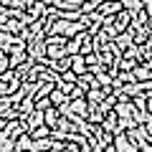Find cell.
Returning <instances> with one entry per match:
<instances>
[{"instance_id":"1","label":"cell","mask_w":152,"mask_h":152,"mask_svg":"<svg viewBox=\"0 0 152 152\" xmlns=\"http://www.w3.org/2000/svg\"><path fill=\"white\" fill-rule=\"evenodd\" d=\"M0 127H3V140H18V137H23L28 132V124L20 119L15 122H0Z\"/></svg>"},{"instance_id":"2","label":"cell","mask_w":152,"mask_h":152,"mask_svg":"<svg viewBox=\"0 0 152 152\" xmlns=\"http://www.w3.org/2000/svg\"><path fill=\"white\" fill-rule=\"evenodd\" d=\"M114 112H117V117H119V119H132V117H134V112H137V107H134V102H132V99H127L124 94H122V99L117 102Z\"/></svg>"},{"instance_id":"3","label":"cell","mask_w":152,"mask_h":152,"mask_svg":"<svg viewBox=\"0 0 152 152\" xmlns=\"http://www.w3.org/2000/svg\"><path fill=\"white\" fill-rule=\"evenodd\" d=\"M122 10H124L122 0H117V3H102V5H99V13H102L104 18H117Z\"/></svg>"},{"instance_id":"4","label":"cell","mask_w":152,"mask_h":152,"mask_svg":"<svg viewBox=\"0 0 152 152\" xmlns=\"http://www.w3.org/2000/svg\"><path fill=\"white\" fill-rule=\"evenodd\" d=\"M114 43H117V48H119V51H127V48H129V46H134V26H132L129 31L119 33Z\"/></svg>"},{"instance_id":"5","label":"cell","mask_w":152,"mask_h":152,"mask_svg":"<svg viewBox=\"0 0 152 152\" xmlns=\"http://www.w3.org/2000/svg\"><path fill=\"white\" fill-rule=\"evenodd\" d=\"M114 28H117V33H124V31H129L132 28V15L127 10H122L119 15L114 18Z\"/></svg>"},{"instance_id":"6","label":"cell","mask_w":152,"mask_h":152,"mask_svg":"<svg viewBox=\"0 0 152 152\" xmlns=\"http://www.w3.org/2000/svg\"><path fill=\"white\" fill-rule=\"evenodd\" d=\"M132 74H134V81H140V84L142 81H152V66L147 64V61H145V64H140Z\"/></svg>"},{"instance_id":"7","label":"cell","mask_w":152,"mask_h":152,"mask_svg":"<svg viewBox=\"0 0 152 152\" xmlns=\"http://www.w3.org/2000/svg\"><path fill=\"white\" fill-rule=\"evenodd\" d=\"M122 5H124V10L129 13L132 20H134V18L145 10V0H122Z\"/></svg>"},{"instance_id":"8","label":"cell","mask_w":152,"mask_h":152,"mask_svg":"<svg viewBox=\"0 0 152 152\" xmlns=\"http://www.w3.org/2000/svg\"><path fill=\"white\" fill-rule=\"evenodd\" d=\"M26 124H28V132L38 129V127H43V124H46V112H38V109H36V112L31 114V119H28Z\"/></svg>"},{"instance_id":"9","label":"cell","mask_w":152,"mask_h":152,"mask_svg":"<svg viewBox=\"0 0 152 152\" xmlns=\"http://www.w3.org/2000/svg\"><path fill=\"white\" fill-rule=\"evenodd\" d=\"M104 132H112V134H117V127H119V117H117V112H114V109H112V112H109L107 114V119H104Z\"/></svg>"},{"instance_id":"10","label":"cell","mask_w":152,"mask_h":152,"mask_svg":"<svg viewBox=\"0 0 152 152\" xmlns=\"http://www.w3.org/2000/svg\"><path fill=\"white\" fill-rule=\"evenodd\" d=\"M58 122H61V112H58V107L46 109V124H48L51 129H56V127H58Z\"/></svg>"},{"instance_id":"11","label":"cell","mask_w":152,"mask_h":152,"mask_svg":"<svg viewBox=\"0 0 152 152\" xmlns=\"http://www.w3.org/2000/svg\"><path fill=\"white\" fill-rule=\"evenodd\" d=\"M51 102H53V107H64V104L71 102V96L66 91H61V89H53L51 91Z\"/></svg>"},{"instance_id":"12","label":"cell","mask_w":152,"mask_h":152,"mask_svg":"<svg viewBox=\"0 0 152 152\" xmlns=\"http://www.w3.org/2000/svg\"><path fill=\"white\" fill-rule=\"evenodd\" d=\"M15 145H18V152H31V150H33V137H31V132H26L23 137H18Z\"/></svg>"},{"instance_id":"13","label":"cell","mask_w":152,"mask_h":152,"mask_svg":"<svg viewBox=\"0 0 152 152\" xmlns=\"http://www.w3.org/2000/svg\"><path fill=\"white\" fill-rule=\"evenodd\" d=\"M53 150V140H33V150L31 152H51Z\"/></svg>"},{"instance_id":"14","label":"cell","mask_w":152,"mask_h":152,"mask_svg":"<svg viewBox=\"0 0 152 152\" xmlns=\"http://www.w3.org/2000/svg\"><path fill=\"white\" fill-rule=\"evenodd\" d=\"M71 71H76L79 76L89 74V66H86V58L84 56H74V66H71Z\"/></svg>"},{"instance_id":"15","label":"cell","mask_w":152,"mask_h":152,"mask_svg":"<svg viewBox=\"0 0 152 152\" xmlns=\"http://www.w3.org/2000/svg\"><path fill=\"white\" fill-rule=\"evenodd\" d=\"M99 5H102V0H86V3H81V15H91V13H96Z\"/></svg>"},{"instance_id":"16","label":"cell","mask_w":152,"mask_h":152,"mask_svg":"<svg viewBox=\"0 0 152 152\" xmlns=\"http://www.w3.org/2000/svg\"><path fill=\"white\" fill-rule=\"evenodd\" d=\"M51 134H53V129H51L48 124H43V127H38V129H33V132H31L33 140H48Z\"/></svg>"},{"instance_id":"17","label":"cell","mask_w":152,"mask_h":152,"mask_svg":"<svg viewBox=\"0 0 152 152\" xmlns=\"http://www.w3.org/2000/svg\"><path fill=\"white\" fill-rule=\"evenodd\" d=\"M61 79H64V84H79V74L76 71H66V74H61Z\"/></svg>"},{"instance_id":"18","label":"cell","mask_w":152,"mask_h":152,"mask_svg":"<svg viewBox=\"0 0 152 152\" xmlns=\"http://www.w3.org/2000/svg\"><path fill=\"white\" fill-rule=\"evenodd\" d=\"M51 107H53L51 96H46V99H38V102H36V109H38V112H46V109H51Z\"/></svg>"},{"instance_id":"19","label":"cell","mask_w":152,"mask_h":152,"mask_svg":"<svg viewBox=\"0 0 152 152\" xmlns=\"http://www.w3.org/2000/svg\"><path fill=\"white\" fill-rule=\"evenodd\" d=\"M145 13L150 15V20H152V0H145Z\"/></svg>"},{"instance_id":"20","label":"cell","mask_w":152,"mask_h":152,"mask_svg":"<svg viewBox=\"0 0 152 152\" xmlns=\"http://www.w3.org/2000/svg\"><path fill=\"white\" fill-rule=\"evenodd\" d=\"M140 152H142V150H140Z\"/></svg>"}]
</instances>
